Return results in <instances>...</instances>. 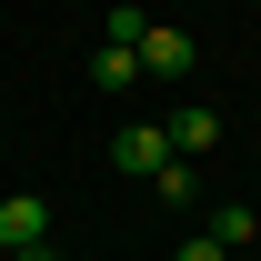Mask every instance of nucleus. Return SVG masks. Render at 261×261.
<instances>
[{
    "instance_id": "6",
    "label": "nucleus",
    "mask_w": 261,
    "mask_h": 261,
    "mask_svg": "<svg viewBox=\"0 0 261 261\" xmlns=\"http://www.w3.org/2000/svg\"><path fill=\"white\" fill-rule=\"evenodd\" d=\"M251 231H261L251 211H211V241H221V251H241V241H251Z\"/></svg>"
},
{
    "instance_id": "5",
    "label": "nucleus",
    "mask_w": 261,
    "mask_h": 261,
    "mask_svg": "<svg viewBox=\"0 0 261 261\" xmlns=\"http://www.w3.org/2000/svg\"><path fill=\"white\" fill-rule=\"evenodd\" d=\"M130 81H141V50H121V40L91 50V91H130Z\"/></svg>"
},
{
    "instance_id": "7",
    "label": "nucleus",
    "mask_w": 261,
    "mask_h": 261,
    "mask_svg": "<svg viewBox=\"0 0 261 261\" xmlns=\"http://www.w3.org/2000/svg\"><path fill=\"white\" fill-rule=\"evenodd\" d=\"M171 261H231V251H221V241H181Z\"/></svg>"
},
{
    "instance_id": "4",
    "label": "nucleus",
    "mask_w": 261,
    "mask_h": 261,
    "mask_svg": "<svg viewBox=\"0 0 261 261\" xmlns=\"http://www.w3.org/2000/svg\"><path fill=\"white\" fill-rule=\"evenodd\" d=\"M161 161H171V141H161V130H121V141H111V171H130V181H151Z\"/></svg>"
},
{
    "instance_id": "2",
    "label": "nucleus",
    "mask_w": 261,
    "mask_h": 261,
    "mask_svg": "<svg viewBox=\"0 0 261 261\" xmlns=\"http://www.w3.org/2000/svg\"><path fill=\"white\" fill-rule=\"evenodd\" d=\"M40 241H50V201L10 191V201H0V251H40Z\"/></svg>"
},
{
    "instance_id": "1",
    "label": "nucleus",
    "mask_w": 261,
    "mask_h": 261,
    "mask_svg": "<svg viewBox=\"0 0 261 261\" xmlns=\"http://www.w3.org/2000/svg\"><path fill=\"white\" fill-rule=\"evenodd\" d=\"M161 141H171V161H201V151L221 141V111H211V100H181V111L161 121Z\"/></svg>"
},
{
    "instance_id": "3",
    "label": "nucleus",
    "mask_w": 261,
    "mask_h": 261,
    "mask_svg": "<svg viewBox=\"0 0 261 261\" xmlns=\"http://www.w3.org/2000/svg\"><path fill=\"white\" fill-rule=\"evenodd\" d=\"M191 61H201V40L151 20V40H141V70H161V81H191Z\"/></svg>"
}]
</instances>
